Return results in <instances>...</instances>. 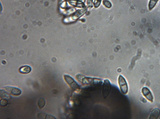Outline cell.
I'll use <instances>...</instances> for the list:
<instances>
[{"label": "cell", "instance_id": "obj_1", "mask_svg": "<svg viewBox=\"0 0 160 119\" xmlns=\"http://www.w3.org/2000/svg\"><path fill=\"white\" fill-rule=\"evenodd\" d=\"M76 78L80 83L84 85L98 84L102 81L101 80L97 78L85 77L80 74L77 75Z\"/></svg>", "mask_w": 160, "mask_h": 119}, {"label": "cell", "instance_id": "obj_2", "mask_svg": "<svg viewBox=\"0 0 160 119\" xmlns=\"http://www.w3.org/2000/svg\"><path fill=\"white\" fill-rule=\"evenodd\" d=\"M64 78L67 83L73 91L76 92L80 91V87L79 85L72 77L65 75L64 76Z\"/></svg>", "mask_w": 160, "mask_h": 119}, {"label": "cell", "instance_id": "obj_3", "mask_svg": "<svg viewBox=\"0 0 160 119\" xmlns=\"http://www.w3.org/2000/svg\"><path fill=\"white\" fill-rule=\"evenodd\" d=\"M118 83L122 93L127 94L128 91V84L125 78L121 75L119 76L118 79Z\"/></svg>", "mask_w": 160, "mask_h": 119}, {"label": "cell", "instance_id": "obj_4", "mask_svg": "<svg viewBox=\"0 0 160 119\" xmlns=\"http://www.w3.org/2000/svg\"><path fill=\"white\" fill-rule=\"evenodd\" d=\"M111 84L108 80L104 81L102 86V93L104 97L106 98L109 95L111 90Z\"/></svg>", "mask_w": 160, "mask_h": 119}, {"label": "cell", "instance_id": "obj_5", "mask_svg": "<svg viewBox=\"0 0 160 119\" xmlns=\"http://www.w3.org/2000/svg\"><path fill=\"white\" fill-rule=\"evenodd\" d=\"M4 90L8 94L15 96H19L22 93L21 90L14 87H6L4 88Z\"/></svg>", "mask_w": 160, "mask_h": 119}, {"label": "cell", "instance_id": "obj_6", "mask_svg": "<svg viewBox=\"0 0 160 119\" xmlns=\"http://www.w3.org/2000/svg\"><path fill=\"white\" fill-rule=\"evenodd\" d=\"M142 93L144 96L149 101H153V97L150 90L147 87L142 88Z\"/></svg>", "mask_w": 160, "mask_h": 119}, {"label": "cell", "instance_id": "obj_7", "mask_svg": "<svg viewBox=\"0 0 160 119\" xmlns=\"http://www.w3.org/2000/svg\"><path fill=\"white\" fill-rule=\"evenodd\" d=\"M68 2L70 5L76 7L83 8L84 6V3L80 0H68Z\"/></svg>", "mask_w": 160, "mask_h": 119}, {"label": "cell", "instance_id": "obj_8", "mask_svg": "<svg viewBox=\"0 0 160 119\" xmlns=\"http://www.w3.org/2000/svg\"><path fill=\"white\" fill-rule=\"evenodd\" d=\"M160 114V111L159 108H156L153 110L150 115L149 119H157Z\"/></svg>", "mask_w": 160, "mask_h": 119}, {"label": "cell", "instance_id": "obj_9", "mask_svg": "<svg viewBox=\"0 0 160 119\" xmlns=\"http://www.w3.org/2000/svg\"><path fill=\"white\" fill-rule=\"evenodd\" d=\"M31 67L28 66H25L20 67L19 69V72L23 74L29 73L31 71Z\"/></svg>", "mask_w": 160, "mask_h": 119}, {"label": "cell", "instance_id": "obj_10", "mask_svg": "<svg viewBox=\"0 0 160 119\" xmlns=\"http://www.w3.org/2000/svg\"><path fill=\"white\" fill-rule=\"evenodd\" d=\"M37 117L40 119H56V118L52 115L47 114L44 113H39L37 114Z\"/></svg>", "mask_w": 160, "mask_h": 119}, {"label": "cell", "instance_id": "obj_11", "mask_svg": "<svg viewBox=\"0 0 160 119\" xmlns=\"http://www.w3.org/2000/svg\"><path fill=\"white\" fill-rule=\"evenodd\" d=\"M86 11V9H83L82 10H78L76 12L74 13L72 16V19L76 20L79 18L80 17L84 14V12Z\"/></svg>", "mask_w": 160, "mask_h": 119}, {"label": "cell", "instance_id": "obj_12", "mask_svg": "<svg viewBox=\"0 0 160 119\" xmlns=\"http://www.w3.org/2000/svg\"><path fill=\"white\" fill-rule=\"evenodd\" d=\"M46 102L44 99L42 97H41L37 101V105L39 108L42 109L45 106Z\"/></svg>", "mask_w": 160, "mask_h": 119}, {"label": "cell", "instance_id": "obj_13", "mask_svg": "<svg viewBox=\"0 0 160 119\" xmlns=\"http://www.w3.org/2000/svg\"><path fill=\"white\" fill-rule=\"evenodd\" d=\"M159 0H150L149 3L148 7L149 11L154 9Z\"/></svg>", "mask_w": 160, "mask_h": 119}, {"label": "cell", "instance_id": "obj_14", "mask_svg": "<svg viewBox=\"0 0 160 119\" xmlns=\"http://www.w3.org/2000/svg\"><path fill=\"white\" fill-rule=\"evenodd\" d=\"M9 94L4 90H1V97L9 99L11 96H9Z\"/></svg>", "mask_w": 160, "mask_h": 119}, {"label": "cell", "instance_id": "obj_15", "mask_svg": "<svg viewBox=\"0 0 160 119\" xmlns=\"http://www.w3.org/2000/svg\"><path fill=\"white\" fill-rule=\"evenodd\" d=\"M103 3L105 7L108 8H110L112 7L111 3L108 0H104Z\"/></svg>", "mask_w": 160, "mask_h": 119}, {"label": "cell", "instance_id": "obj_16", "mask_svg": "<svg viewBox=\"0 0 160 119\" xmlns=\"http://www.w3.org/2000/svg\"><path fill=\"white\" fill-rule=\"evenodd\" d=\"M8 103V101L7 100L3 99L1 101V105L2 107H5L7 105Z\"/></svg>", "mask_w": 160, "mask_h": 119}, {"label": "cell", "instance_id": "obj_17", "mask_svg": "<svg viewBox=\"0 0 160 119\" xmlns=\"http://www.w3.org/2000/svg\"><path fill=\"white\" fill-rule=\"evenodd\" d=\"M102 0H94V5L95 8H98L100 5Z\"/></svg>", "mask_w": 160, "mask_h": 119}, {"label": "cell", "instance_id": "obj_18", "mask_svg": "<svg viewBox=\"0 0 160 119\" xmlns=\"http://www.w3.org/2000/svg\"><path fill=\"white\" fill-rule=\"evenodd\" d=\"M59 4L61 6L64 7L66 6V0H59Z\"/></svg>", "mask_w": 160, "mask_h": 119}, {"label": "cell", "instance_id": "obj_19", "mask_svg": "<svg viewBox=\"0 0 160 119\" xmlns=\"http://www.w3.org/2000/svg\"><path fill=\"white\" fill-rule=\"evenodd\" d=\"M93 0H88L87 4L88 6L92 7Z\"/></svg>", "mask_w": 160, "mask_h": 119}]
</instances>
